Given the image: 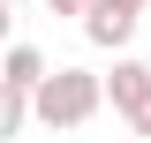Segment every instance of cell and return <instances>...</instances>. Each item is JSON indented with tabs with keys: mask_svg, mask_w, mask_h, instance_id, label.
Returning a JSON list of instances; mask_svg holds the SVG:
<instances>
[{
	"mask_svg": "<svg viewBox=\"0 0 151 143\" xmlns=\"http://www.w3.org/2000/svg\"><path fill=\"white\" fill-rule=\"evenodd\" d=\"M98 106H106V90L91 68H45L30 83V121H45V128H83Z\"/></svg>",
	"mask_w": 151,
	"mask_h": 143,
	"instance_id": "6da1fadb",
	"label": "cell"
},
{
	"mask_svg": "<svg viewBox=\"0 0 151 143\" xmlns=\"http://www.w3.org/2000/svg\"><path fill=\"white\" fill-rule=\"evenodd\" d=\"M98 90L136 136H151V68L144 60H113V75H98Z\"/></svg>",
	"mask_w": 151,
	"mask_h": 143,
	"instance_id": "7a4b0ae2",
	"label": "cell"
},
{
	"mask_svg": "<svg viewBox=\"0 0 151 143\" xmlns=\"http://www.w3.org/2000/svg\"><path fill=\"white\" fill-rule=\"evenodd\" d=\"M83 38H91L98 53H121V45L136 38V15L113 8V0H91V8H83Z\"/></svg>",
	"mask_w": 151,
	"mask_h": 143,
	"instance_id": "3957f363",
	"label": "cell"
},
{
	"mask_svg": "<svg viewBox=\"0 0 151 143\" xmlns=\"http://www.w3.org/2000/svg\"><path fill=\"white\" fill-rule=\"evenodd\" d=\"M53 68V60L38 53V45H15V38H8V53H0V83H15V90H30L38 75Z\"/></svg>",
	"mask_w": 151,
	"mask_h": 143,
	"instance_id": "277c9868",
	"label": "cell"
},
{
	"mask_svg": "<svg viewBox=\"0 0 151 143\" xmlns=\"http://www.w3.org/2000/svg\"><path fill=\"white\" fill-rule=\"evenodd\" d=\"M23 121H30V90L0 83V143H15V136H23Z\"/></svg>",
	"mask_w": 151,
	"mask_h": 143,
	"instance_id": "5b68a950",
	"label": "cell"
},
{
	"mask_svg": "<svg viewBox=\"0 0 151 143\" xmlns=\"http://www.w3.org/2000/svg\"><path fill=\"white\" fill-rule=\"evenodd\" d=\"M45 8H53V15H83L91 0H45Z\"/></svg>",
	"mask_w": 151,
	"mask_h": 143,
	"instance_id": "8992f818",
	"label": "cell"
},
{
	"mask_svg": "<svg viewBox=\"0 0 151 143\" xmlns=\"http://www.w3.org/2000/svg\"><path fill=\"white\" fill-rule=\"evenodd\" d=\"M8 38H15V8L0 0V45H8Z\"/></svg>",
	"mask_w": 151,
	"mask_h": 143,
	"instance_id": "52a82bcc",
	"label": "cell"
},
{
	"mask_svg": "<svg viewBox=\"0 0 151 143\" xmlns=\"http://www.w3.org/2000/svg\"><path fill=\"white\" fill-rule=\"evenodd\" d=\"M113 8H129V15H144V8H151V0H113Z\"/></svg>",
	"mask_w": 151,
	"mask_h": 143,
	"instance_id": "ba28073f",
	"label": "cell"
},
{
	"mask_svg": "<svg viewBox=\"0 0 151 143\" xmlns=\"http://www.w3.org/2000/svg\"><path fill=\"white\" fill-rule=\"evenodd\" d=\"M8 8H23V0H8Z\"/></svg>",
	"mask_w": 151,
	"mask_h": 143,
	"instance_id": "9c48e42d",
	"label": "cell"
},
{
	"mask_svg": "<svg viewBox=\"0 0 151 143\" xmlns=\"http://www.w3.org/2000/svg\"><path fill=\"white\" fill-rule=\"evenodd\" d=\"M144 68H151V53H144Z\"/></svg>",
	"mask_w": 151,
	"mask_h": 143,
	"instance_id": "30bf717a",
	"label": "cell"
}]
</instances>
